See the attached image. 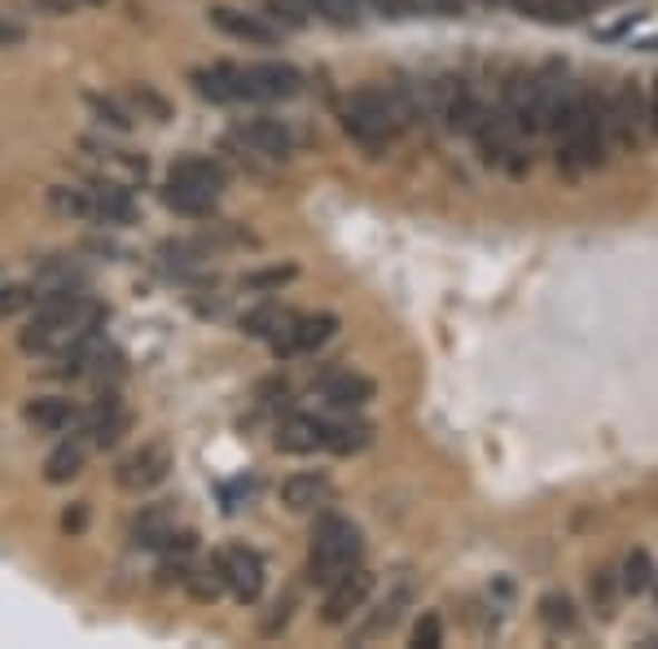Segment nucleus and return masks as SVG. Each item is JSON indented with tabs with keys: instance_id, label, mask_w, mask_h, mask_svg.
Masks as SVG:
<instances>
[{
	"instance_id": "nucleus-12",
	"label": "nucleus",
	"mask_w": 658,
	"mask_h": 649,
	"mask_svg": "<svg viewBox=\"0 0 658 649\" xmlns=\"http://www.w3.org/2000/svg\"><path fill=\"white\" fill-rule=\"evenodd\" d=\"M373 583H377V579H373V571H365V567L347 571L338 583H330V588H325L321 619H325L330 628H343L352 614H361V610H365V601L373 597Z\"/></svg>"
},
{
	"instance_id": "nucleus-19",
	"label": "nucleus",
	"mask_w": 658,
	"mask_h": 649,
	"mask_svg": "<svg viewBox=\"0 0 658 649\" xmlns=\"http://www.w3.org/2000/svg\"><path fill=\"white\" fill-rule=\"evenodd\" d=\"M88 198H92V219L97 224H132L137 219V203H132V189L124 180H92L88 185Z\"/></svg>"
},
{
	"instance_id": "nucleus-26",
	"label": "nucleus",
	"mask_w": 658,
	"mask_h": 649,
	"mask_svg": "<svg viewBox=\"0 0 658 649\" xmlns=\"http://www.w3.org/2000/svg\"><path fill=\"white\" fill-rule=\"evenodd\" d=\"M88 149V158L110 176V171H119L124 176V185L128 180H146V158H137V154H128V149H115V145L106 141H84Z\"/></svg>"
},
{
	"instance_id": "nucleus-20",
	"label": "nucleus",
	"mask_w": 658,
	"mask_h": 649,
	"mask_svg": "<svg viewBox=\"0 0 658 649\" xmlns=\"http://www.w3.org/2000/svg\"><path fill=\"white\" fill-rule=\"evenodd\" d=\"M167 180H176V185H189V189H203V194L219 198V194H224V185H228V171H224V163L207 158V154H189V158L171 163Z\"/></svg>"
},
{
	"instance_id": "nucleus-22",
	"label": "nucleus",
	"mask_w": 658,
	"mask_h": 649,
	"mask_svg": "<svg viewBox=\"0 0 658 649\" xmlns=\"http://www.w3.org/2000/svg\"><path fill=\"white\" fill-rule=\"evenodd\" d=\"M194 88H198L207 101H216V106H237V101H246V92H242V67H228V62H216V67L194 71Z\"/></svg>"
},
{
	"instance_id": "nucleus-30",
	"label": "nucleus",
	"mask_w": 658,
	"mask_h": 649,
	"mask_svg": "<svg viewBox=\"0 0 658 649\" xmlns=\"http://www.w3.org/2000/svg\"><path fill=\"white\" fill-rule=\"evenodd\" d=\"M536 610H540V623H544L549 632H576V628H580L576 601H571L567 592H558V588H553V592H544Z\"/></svg>"
},
{
	"instance_id": "nucleus-16",
	"label": "nucleus",
	"mask_w": 658,
	"mask_h": 649,
	"mask_svg": "<svg viewBox=\"0 0 658 649\" xmlns=\"http://www.w3.org/2000/svg\"><path fill=\"white\" fill-rule=\"evenodd\" d=\"M207 18H212V27H219L224 36H233V40H242V45L268 49V45L282 40V31H277L264 13H246V9H233V4H216Z\"/></svg>"
},
{
	"instance_id": "nucleus-2",
	"label": "nucleus",
	"mask_w": 658,
	"mask_h": 649,
	"mask_svg": "<svg viewBox=\"0 0 658 649\" xmlns=\"http://www.w3.org/2000/svg\"><path fill=\"white\" fill-rule=\"evenodd\" d=\"M553 141H558V167L567 176H588L597 167H606L610 158V128H606V106L601 97L580 79L571 106L562 110L558 128H553Z\"/></svg>"
},
{
	"instance_id": "nucleus-9",
	"label": "nucleus",
	"mask_w": 658,
	"mask_h": 649,
	"mask_svg": "<svg viewBox=\"0 0 658 649\" xmlns=\"http://www.w3.org/2000/svg\"><path fill=\"white\" fill-rule=\"evenodd\" d=\"M334 330H338V316L334 312H312V316H298L294 312V321L268 343L282 361H294V356H312V352H321L330 338H334Z\"/></svg>"
},
{
	"instance_id": "nucleus-4",
	"label": "nucleus",
	"mask_w": 658,
	"mask_h": 649,
	"mask_svg": "<svg viewBox=\"0 0 658 649\" xmlns=\"http://www.w3.org/2000/svg\"><path fill=\"white\" fill-rule=\"evenodd\" d=\"M365 558V535L343 513H321L312 527V553H307V579L316 588H330L347 571H356Z\"/></svg>"
},
{
	"instance_id": "nucleus-25",
	"label": "nucleus",
	"mask_w": 658,
	"mask_h": 649,
	"mask_svg": "<svg viewBox=\"0 0 658 649\" xmlns=\"http://www.w3.org/2000/svg\"><path fill=\"white\" fill-rule=\"evenodd\" d=\"M373 443V426L361 417H338V422H325V452H338V456H352V452H365Z\"/></svg>"
},
{
	"instance_id": "nucleus-46",
	"label": "nucleus",
	"mask_w": 658,
	"mask_h": 649,
	"mask_svg": "<svg viewBox=\"0 0 658 649\" xmlns=\"http://www.w3.org/2000/svg\"><path fill=\"white\" fill-rule=\"evenodd\" d=\"M36 4H40V9H53V13H71L79 0H36Z\"/></svg>"
},
{
	"instance_id": "nucleus-45",
	"label": "nucleus",
	"mask_w": 658,
	"mask_h": 649,
	"mask_svg": "<svg viewBox=\"0 0 658 649\" xmlns=\"http://www.w3.org/2000/svg\"><path fill=\"white\" fill-rule=\"evenodd\" d=\"M646 106H650V128H655V137H658V75H655V83H650V92H646Z\"/></svg>"
},
{
	"instance_id": "nucleus-39",
	"label": "nucleus",
	"mask_w": 658,
	"mask_h": 649,
	"mask_svg": "<svg viewBox=\"0 0 658 649\" xmlns=\"http://www.w3.org/2000/svg\"><path fill=\"white\" fill-rule=\"evenodd\" d=\"M36 303V286H4L0 289V316H13Z\"/></svg>"
},
{
	"instance_id": "nucleus-49",
	"label": "nucleus",
	"mask_w": 658,
	"mask_h": 649,
	"mask_svg": "<svg viewBox=\"0 0 658 649\" xmlns=\"http://www.w3.org/2000/svg\"><path fill=\"white\" fill-rule=\"evenodd\" d=\"M79 4H101V0H79Z\"/></svg>"
},
{
	"instance_id": "nucleus-13",
	"label": "nucleus",
	"mask_w": 658,
	"mask_h": 649,
	"mask_svg": "<svg viewBox=\"0 0 658 649\" xmlns=\"http://www.w3.org/2000/svg\"><path fill=\"white\" fill-rule=\"evenodd\" d=\"M167 474H171V452H167V443H141L132 456L119 461L115 483H119L124 492H149V488H158Z\"/></svg>"
},
{
	"instance_id": "nucleus-35",
	"label": "nucleus",
	"mask_w": 658,
	"mask_h": 649,
	"mask_svg": "<svg viewBox=\"0 0 658 649\" xmlns=\"http://www.w3.org/2000/svg\"><path fill=\"white\" fill-rule=\"evenodd\" d=\"M623 588H619V576L615 571H597V576L588 579V597H592V606L601 610V614H610L615 610V597H619Z\"/></svg>"
},
{
	"instance_id": "nucleus-31",
	"label": "nucleus",
	"mask_w": 658,
	"mask_h": 649,
	"mask_svg": "<svg viewBox=\"0 0 658 649\" xmlns=\"http://www.w3.org/2000/svg\"><path fill=\"white\" fill-rule=\"evenodd\" d=\"M404 606H409V588H395L377 610H373V619H369L365 628H356V637L352 641H373V637H382V632H391L395 623H400V614H404Z\"/></svg>"
},
{
	"instance_id": "nucleus-6",
	"label": "nucleus",
	"mask_w": 658,
	"mask_h": 649,
	"mask_svg": "<svg viewBox=\"0 0 658 649\" xmlns=\"http://www.w3.org/2000/svg\"><path fill=\"white\" fill-rule=\"evenodd\" d=\"M470 137H474L479 154H483L492 167H505L510 176H518L522 167H531V158L522 154L527 137H522V132H518V128L510 124V115H505V106H501V101H492V106H479V119H474Z\"/></svg>"
},
{
	"instance_id": "nucleus-47",
	"label": "nucleus",
	"mask_w": 658,
	"mask_h": 649,
	"mask_svg": "<svg viewBox=\"0 0 658 649\" xmlns=\"http://www.w3.org/2000/svg\"><path fill=\"white\" fill-rule=\"evenodd\" d=\"M641 49H646V53H655V49H658V36H655V40H641Z\"/></svg>"
},
{
	"instance_id": "nucleus-7",
	"label": "nucleus",
	"mask_w": 658,
	"mask_h": 649,
	"mask_svg": "<svg viewBox=\"0 0 658 649\" xmlns=\"http://www.w3.org/2000/svg\"><path fill=\"white\" fill-rule=\"evenodd\" d=\"M426 88H431V119H439L448 132H470L474 128L483 101H479V92H474V83L465 75L443 71L435 79H426Z\"/></svg>"
},
{
	"instance_id": "nucleus-44",
	"label": "nucleus",
	"mask_w": 658,
	"mask_h": 649,
	"mask_svg": "<svg viewBox=\"0 0 658 649\" xmlns=\"http://www.w3.org/2000/svg\"><path fill=\"white\" fill-rule=\"evenodd\" d=\"M18 40H22V27H13V22L0 18V49H9V45H18Z\"/></svg>"
},
{
	"instance_id": "nucleus-10",
	"label": "nucleus",
	"mask_w": 658,
	"mask_h": 649,
	"mask_svg": "<svg viewBox=\"0 0 658 649\" xmlns=\"http://www.w3.org/2000/svg\"><path fill=\"white\" fill-rule=\"evenodd\" d=\"M242 92L246 101H291L303 92V71L291 62H251L242 67Z\"/></svg>"
},
{
	"instance_id": "nucleus-3",
	"label": "nucleus",
	"mask_w": 658,
	"mask_h": 649,
	"mask_svg": "<svg viewBox=\"0 0 658 649\" xmlns=\"http://www.w3.org/2000/svg\"><path fill=\"white\" fill-rule=\"evenodd\" d=\"M409 128H413V119H409V106L395 83H365L343 106V132L369 154L391 149Z\"/></svg>"
},
{
	"instance_id": "nucleus-28",
	"label": "nucleus",
	"mask_w": 658,
	"mask_h": 649,
	"mask_svg": "<svg viewBox=\"0 0 658 649\" xmlns=\"http://www.w3.org/2000/svg\"><path fill=\"white\" fill-rule=\"evenodd\" d=\"M84 461H88V443H84V439H67V443H58V448L49 452L45 479H49V483H71L75 474L84 470Z\"/></svg>"
},
{
	"instance_id": "nucleus-43",
	"label": "nucleus",
	"mask_w": 658,
	"mask_h": 649,
	"mask_svg": "<svg viewBox=\"0 0 658 649\" xmlns=\"http://www.w3.org/2000/svg\"><path fill=\"white\" fill-rule=\"evenodd\" d=\"M422 9H435L443 18H456L461 13V0H422Z\"/></svg>"
},
{
	"instance_id": "nucleus-42",
	"label": "nucleus",
	"mask_w": 658,
	"mask_h": 649,
	"mask_svg": "<svg viewBox=\"0 0 658 649\" xmlns=\"http://www.w3.org/2000/svg\"><path fill=\"white\" fill-rule=\"evenodd\" d=\"M62 527L71 531V535H79L84 527H88V505H71L67 513H62Z\"/></svg>"
},
{
	"instance_id": "nucleus-5",
	"label": "nucleus",
	"mask_w": 658,
	"mask_h": 649,
	"mask_svg": "<svg viewBox=\"0 0 658 649\" xmlns=\"http://www.w3.org/2000/svg\"><path fill=\"white\" fill-rule=\"evenodd\" d=\"M601 106H606V128H610V145L615 149H641V145L655 137V128H650V106H646V92H641V83L637 79H619L606 97H601Z\"/></svg>"
},
{
	"instance_id": "nucleus-29",
	"label": "nucleus",
	"mask_w": 658,
	"mask_h": 649,
	"mask_svg": "<svg viewBox=\"0 0 658 649\" xmlns=\"http://www.w3.org/2000/svg\"><path fill=\"white\" fill-rule=\"evenodd\" d=\"M163 203H167V212L189 216V219L212 216V207H216V198H212V194L189 189V185H176V180H167V185H163Z\"/></svg>"
},
{
	"instance_id": "nucleus-34",
	"label": "nucleus",
	"mask_w": 658,
	"mask_h": 649,
	"mask_svg": "<svg viewBox=\"0 0 658 649\" xmlns=\"http://www.w3.org/2000/svg\"><path fill=\"white\" fill-rule=\"evenodd\" d=\"M49 207H53L58 216L92 219V198H88V185H58V189H49Z\"/></svg>"
},
{
	"instance_id": "nucleus-11",
	"label": "nucleus",
	"mask_w": 658,
	"mask_h": 649,
	"mask_svg": "<svg viewBox=\"0 0 658 649\" xmlns=\"http://www.w3.org/2000/svg\"><path fill=\"white\" fill-rule=\"evenodd\" d=\"M501 106L510 115V124L531 141L544 137V119H540V92H536V71H513L501 88Z\"/></svg>"
},
{
	"instance_id": "nucleus-27",
	"label": "nucleus",
	"mask_w": 658,
	"mask_h": 649,
	"mask_svg": "<svg viewBox=\"0 0 658 649\" xmlns=\"http://www.w3.org/2000/svg\"><path fill=\"white\" fill-rule=\"evenodd\" d=\"M307 18H321L330 27H361L365 22V0H294Z\"/></svg>"
},
{
	"instance_id": "nucleus-15",
	"label": "nucleus",
	"mask_w": 658,
	"mask_h": 649,
	"mask_svg": "<svg viewBox=\"0 0 658 649\" xmlns=\"http://www.w3.org/2000/svg\"><path fill=\"white\" fill-rule=\"evenodd\" d=\"M132 426V413L124 409V400L119 395H101L88 413H79V434H84V443H92V448H115L124 434Z\"/></svg>"
},
{
	"instance_id": "nucleus-41",
	"label": "nucleus",
	"mask_w": 658,
	"mask_h": 649,
	"mask_svg": "<svg viewBox=\"0 0 658 649\" xmlns=\"http://www.w3.org/2000/svg\"><path fill=\"white\" fill-rule=\"evenodd\" d=\"M132 101H137L141 110H149V115H154V124H163V119H167V101H163V97H154L149 88H141V92H132Z\"/></svg>"
},
{
	"instance_id": "nucleus-1",
	"label": "nucleus",
	"mask_w": 658,
	"mask_h": 649,
	"mask_svg": "<svg viewBox=\"0 0 658 649\" xmlns=\"http://www.w3.org/2000/svg\"><path fill=\"white\" fill-rule=\"evenodd\" d=\"M106 325V307L97 298H88L84 289L71 294H40L36 298V316L31 325L22 330V352L27 356H49V361H62L71 356L75 347H84L92 334H101Z\"/></svg>"
},
{
	"instance_id": "nucleus-21",
	"label": "nucleus",
	"mask_w": 658,
	"mask_h": 649,
	"mask_svg": "<svg viewBox=\"0 0 658 649\" xmlns=\"http://www.w3.org/2000/svg\"><path fill=\"white\" fill-rule=\"evenodd\" d=\"M277 452H291V456H307V452H321L325 448V422L321 417H307V413H294L277 426Z\"/></svg>"
},
{
	"instance_id": "nucleus-36",
	"label": "nucleus",
	"mask_w": 658,
	"mask_h": 649,
	"mask_svg": "<svg viewBox=\"0 0 658 649\" xmlns=\"http://www.w3.org/2000/svg\"><path fill=\"white\" fill-rule=\"evenodd\" d=\"M88 110L106 124V128H115V132H128L132 128V115L128 110H119L115 101H106V97H88Z\"/></svg>"
},
{
	"instance_id": "nucleus-38",
	"label": "nucleus",
	"mask_w": 658,
	"mask_h": 649,
	"mask_svg": "<svg viewBox=\"0 0 658 649\" xmlns=\"http://www.w3.org/2000/svg\"><path fill=\"white\" fill-rule=\"evenodd\" d=\"M286 282H294L291 264H286V268H264V273H251L242 286H246V289H282Z\"/></svg>"
},
{
	"instance_id": "nucleus-14",
	"label": "nucleus",
	"mask_w": 658,
	"mask_h": 649,
	"mask_svg": "<svg viewBox=\"0 0 658 649\" xmlns=\"http://www.w3.org/2000/svg\"><path fill=\"white\" fill-rule=\"evenodd\" d=\"M233 141L242 145L246 154H259V158H291V154H294L291 124H282V119H268V115L242 119V124L233 128Z\"/></svg>"
},
{
	"instance_id": "nucleus-18",
	"label": "nucleus",
	"mask_w": 658,
	"mask_h": 649,
	"mask_svg": "<svg viewBox=\"0 0 658 649\" xmlns=\"http://www.w3.org/2000/svg\"><path fill=\"white\" fill-rule=\"evenodd\" d=\"M321 400L330 409H343V413H356L373 400V377L356 373V368H330L321 377Z\"/></svg>"
},
{
	"instance_id": "nucleus-33",
	"label": "nucleus",
	"mask_w": 658,
	"mask_h": 649,
	"mask_svg": "<svg viewBox=\"0 0 658 649\" xmlns=\"http://www.w3.org/2000/svg\"><path fill=\"white\" fill-rule=\"evenodd\" d=\"M650 579H655V562H650V553H646V549H632V553L623 558L619 588H623L628 597H641V592L650 588Z\"/></svg>"
},
{
	"instance_id": "nucleus-17",
	"label": "nucleus",
	"mask_w": 658,
	"mask_h": 649,
	"mask_svg": "<svg viewBox=\"0 0 658 649\" xmlns=\"http://www.w3.org/2000/svg\"><path fill=\"white\" fill-rule=\"evenodd\" d=\"M282 505L291 513H325V505H334V483L321 470H298L282 483Z\"/></svg>"
},
{
	"instance_id": "nucleus-24",
	"label": "nucleus",
	"mask_w": 658,
	"mask_h": 649,
	"mask_svg": "<svg viewBox=\"0 0 658 649\" xmlns=\"http://www.w3.org/2000/svg\"><path fill=\"white\" fill-rule=\"evenodd\" d=\"M291 321H294L291 307L268 298V303H255V307L242 316V334H246V338H264V343H273Z\"/></svg>"
},
{
	"instance_id": "nucleus-48",
	"label": "nucleus",
	"mask_w": 658,
	"mask_h": 649,
	"mask_svg": "<svg viewBox=\"0 0 658 649\" xmlns=\"http://www.w3.org/2000/svg\"><path fill=\"white\" fill-rule=\"evenodd\" d=\"M488 4H510V0H488Z\"/></svg>"
},
{
	"instance_id": "nucleus-8",
	"label": "nucleus",
	"mask_w": 658,
	"mask_h": 649,
	"mask_svg": "<svg viewBox=\"0 0 658 649\" xmlns=\"http://www.w3.org/2000/svg\"><path fill=\"white\" fill-rule=\"evenodd\" d=\"M216 567H219V579H224V588H228L233 601L255 606V601L264 597L268 567H264V558H259L255 549H246V544H228V549L216 558Z\"/></svg>"
},
{
	"instance_id": "nucleus-40",
	"label": "nucleus",
	"mask_w": 658,
	"mask_h": 649,
	"mask_svg": "<svg viewBox=\"0 0 658 649\" xmlns=\"http://www.w3.org/2000/svg\"><path fill=\"white\" fill-rule=\"evenodd\" d=\"M369 9L377 18H386V22H404V18L418 13V0H369Z\"/></svg>"
},
{
	"instance_id": "nucleus-23",
	"label": "nucleus",
	"mask_w": 658,
	"mask_h": 649,
	"mask_svg": "<svg viewBox=\"0 0 658 649\" xmlns=\"http://www.w3.org/2000/svg\"><path fill=\"white\" fill-rule=\"evenodd\" d=\"M27 422H31L36 431H45V434H62L79 422V409H75L71 400L40 395V400H31V404H27Z\"/></svg>"
},
{
	"instance_id": "nucleus-32",
	"label": "nucleus",
	"mask_w": 658,
	"mask_h": 649,
	"mask_svg": "<svg viewBox=\"0 0 658 649\" xmlns=\"http://www.w3.org/2000/svg\"><path fill=\"white\" fill-rule=\"evenodd\" d=\"M137 544H146V549H163L167 544V535L176 531V518H171V509L167 505H149L141 518H137Z\"/></svg>"
},
{
	"instance_id": "nucleus-37",
	"label": "nucleus",
	"mask_w": 658,
	"mask_h": 649,
	"mask_svg": "<svg viewBox=\"0 0 658 649\" xmlns=\"http://www.w3.org/2000/svg\"><path fill=\"white\" fill-rule=\"evenodd\" d=\"M413 646L418 649H439L443 646V619L435 610H426L418 623H413Z\"/></svg>"
}]
</instances>
